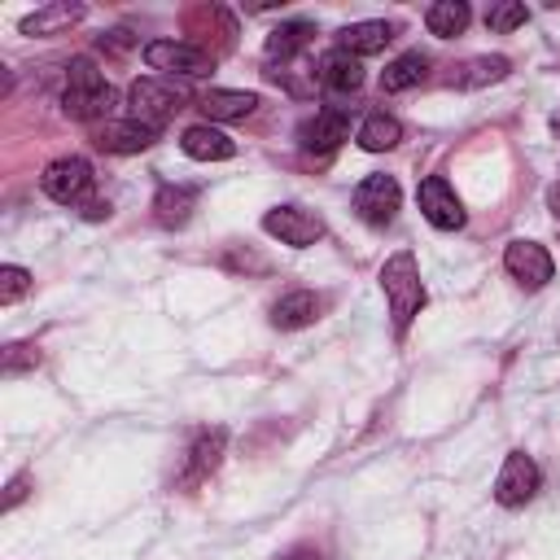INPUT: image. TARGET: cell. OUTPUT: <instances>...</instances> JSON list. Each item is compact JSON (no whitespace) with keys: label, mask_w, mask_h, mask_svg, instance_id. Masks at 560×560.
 Returning <instances> with one entry per match:
<instances>
[{"label":"cell","mask_w":560,"mask_h":560,"mask_svg":"<svg viewBox=\"0 0 560 560\" xmlns=\"http://www.w3.org/2000/svg\"><path fill=\"white\" fill-rule=\"evenodd\" d=\"M109 105H114V88L101 74V66L92 57H70L61 79V114L74 122H96L109 114Z\"/></svg>","instance_id":"1"},{"label":"cell","mask_w":560,"mask_h":560,"mask_svg":"<svg viewBox=\"0 0 560 560\" xmlns=\"http://www.w3.org/2000/svg\"><path fill=\"white\" fill-rule=\"evenodd\" d=\"M381 293L389 302V319H394V337H402L411 328V319L420 315L424 306V284H420V267H416V254L398 249L385 258L381 267Z\"/></svg>","instance_id":"2"},{"label":"cell","mask_w":560,"mask_h":560,"mask_svg":"<svg viewBox=\"0 0 560 560\" xmlns=\"http://www.w3.org/2000/svg\"><path fill=\"white\" fill-rule=\"evenodd\" d=\"M184 101H188V92L175 88L171 79H136L127 88V118L162 131V122H171L184 109Z\"/></svg>","instance_id":"3"},{"label":"cell","mask_w":560,"mask_h":560,"mask_svg":"<svg viewBox=\"0 0 560 560\" xmlns=\"http://www.w3.org/2000/svg\"><path fill=\"white\" fill-rule=\"evenodd\" d=\"M144 66L162 74H179V79H206L214 74V52H206L192 39H153L144 44Z\"/></svg>","instance_id":"4"},{"label":"cell","mask_w":560,"mask_h":560,"mask_svg":"<svg viewBox=\"0 0 560 560\" xmlns=\"http://www.w3.org/2000/svg\"><path fill=\"white\" fill-rule=\"evenodd\" d=\"M39 188L57 206H83L88 192H92V166H88V158H57V162H48L44 175H39Z\"/></svg>","instance_id":"5"},{"label":"cell","mask_w":560,"mask_h":560,"mask_svg":"<svg viewBox=\"0 0 560 560\" xmlns=\"http://www.w3.org/2000/svg\"><path fill=\"white\" fill-rule=\"evenodd\" d=\"M262 232L267 236H276L280 245H293V249H306V245H315L319 236H324V219L315 214V210H306V206H276V210H267L262 214Z\"/></svg>","instance_id":"6"},{"label":"cell","mask_w":560,"mask_h":560,"mask_svg":"<svg viewBox=\"0 0 560 560\" xmlns=\"http://www.w3.org/2000/svg\"><path fill=\"white\" fill-rule=\"evenodd\" d=\"M538 486H542V472H538L534 455L508 451V459H503V468H499V477H494V499H499L503 508H525V503L538 494Z\"/></svg>","instance_id":"7"},{"label":"cell","mask_w":560,"mask_h":560,"mask_svg":"<svg viewBox=\"0 0 560 560\" xmlns=\"http://www.w3.org/2000/svg\"><path fill=\"white\" fill-rule=\"evenodd\" d=\"M398 206H402V188H398L394 175H368V179H359V188H354V214L363 223L385 228V223H394Z\"/></svg>","instance_id":"8"},{"label":"cell","mask_w":560,"mask_h":560,"mask_svg":"<svg viewBox=\"0 0 560 560\" xmlns=\"http://www.w3.org/2000/svg\"><path fill=\"white\" fill-rule=\"evenodd\" d=\"M416 201H420V214L438 228V232H459L464 228V206L455 197V188L442 179V175H429L420 188H416Z\"/></svg>","instance_id":"9"},{"label":"cell","mask_w":560,"mask_h":560,"mask_svg":"<svg viewBox=\"0 0 560 560\" xmlns=\"http://www.w3.org/2000/svg\"><path fill=\"white\" fill-rule=\"evenodd\" d=\"M503 267H508V276H512L516 284H525V289H542V284L551 280V271H556L551 254H547L538 241H512V245L503 249Z\"/></svg>","instance_id":"10"},{"label":"cell","mask_w":560,"mask_h":560,"mask_svg":"<svg viewBox=\"0 0 560 560\" xmlns=\"http://www.w3.org/2000/svg\"><path fill=\"white\" fill-rule=\"evenodd\" d=\"M346 136H350V114H346L341 105H324V109H315V114L298 127L302 149H315V153H332Z\"/></svg>","instance_id":"11"},{"label":"cell","mask_w":560,"mask_h":560,"mask_svg":"<svg viewBox=\"0 0 560 560\" xmlns=\"http://www.w3.org/2000/svg\"><path fill=\"white\" fill-rule=\"evenodd\" d=\"M153 140H158V127H144L136 118H105L92 131V144L105 153H144Z\"/></svg>","instance_id":"12"},{"label":"cell","mask_w":560,"mask_h":560,"mask_svg":"<svg viewBox=\"0 0 560 560\" xmlns=\"http://www.w3.org/2000/svg\"><path fill=\"white\" fill-rule=\"evenodd\" d=\"M315 83L328 88L332 96H350V92L363 88V61L350 57V52H341V48H328L319 57V66H315Z\"/></svg>","instance_id":"13"},{"label":"cell","mask_w":560,"mask_h":560,"mask_svg":"<svg viewBox=\"0 0 560 560\" xmlns=\"http://www.w3.org/2000/svg\"><path fill=\"white\" fill-rule=\"evenodd\" d=\"M223 446H228V429H201L197 438H192V446H188V464H184V477H179V486H197V481H206L214 468H219V459H223Z\"/></svg>","instance_id":"14"},{"label":"cell","mask_w":560,"mask_h":560,"mask_svg":"<svg viewBox=\"0 0 560 560\" xmlns=\"http://www.w3.org/2000/svg\"><path fill=\"white\" fill-rule=\"evenodd\" d=\"M179 149H184L192 162H228V158L236 153V140L223 136L214 122H192V127H184Z\"/></svg>","instance_id":"15"},{"label":"cell","mask_w":560,"mask_h":560,"mask_svg":"<svg viewBox=\"0 0 560 560\" xmlns=\"http://www.w3.org/2000/svg\"><path fill=\"white\" fill-rule=\"evenodd\" d=\"M324 298L319 293H311V289H293V293H284L276 306H271V324L276 328H284V332H293V328H311L319 315H324Z\"/></svg>","instance_id":"16"},{"label":"cell","mask_w":560,"mask_h":560,"mask_svg":"<svg viewBox=\"0 0 560 560\" xmlns=\"http://www.w3.org/2000/svg\"><path fill=\"white\" fill-rule=\"evenodd\" d=\"M394 39V26L389 22H381V18H368V22H350V26H341L337 31V48L341 52H350V57H368V52H381L385 44Z\"/></svg>","instance_id":"17"},{"label":"cell","mask_w":560,"mask_h":560,"mask_svg":"<svg viewBox=\"0 0 560 560\" xmlns=\"http://www.w3.org/2000/svg\"><path fill=\"white\" fill-rule=\"evenodd\" d=\"M197 109L206 114V122H241L258 109V96L254 92H232V88H210Z\"/></svg>","instance_id":"18"},{"label":"cell","mask_w":560,"mask_h":560,"mask_svg":"<svg viewBox=\"0 0 560 560\" xmlns=\"http://www.w3.org/2000/svg\"><path fill=\"white\" fill-rule=\"evenodd\" d=\"M184 26H188V35H214V52H219V48H232V39H236V18H232L223 4L188 9V13H184Z\"/></svg>","instance_id":"19"},{"label":"cell","mask_w":560,"mask_h":560,"mask_svg":"<svg viewBox=\"0 0 560 560\" xmlns=\"http://www.w3.org/2000/svg\"><path fill=\"white\" fill-rule=\"evenodd\" d=\"M311 35H315V26L311 22H280L271 35H267V44H262V57H267V66H289L298 52H306V44H311Z\"/></svg>","instance_id":"20"},{"label":"cell","mask_w":560,"mask_h":560,"mask_svg":"<svg viewBox=\"0 0 560 560\" xmlns=\"http://www.w3.org/2000/svg\"><path fill=\"white\" fill-rule=\"evenodd\" d=\"M192 206H197V188H188V184H162L158 197H153V219L162 228H184L192 219Z\"/></svg>","instance_id":"21"},{"label":"cell","mask_w":560,"mask_h":560,"mask_svg":"<svg viewBox=\"0 0 560 560\" xmlns=\"http://www.w3.org/2000/svg\"><path fill=\"white\" fill-rule=\"evenodd\" d=\"M83 4H70V0H57V4H44L35 13L22 18V35H57V31H70L74 22H83Z\"/></svg>","instance_id":"22"},{"label":"cell","mask_w":560,"mask_h":560,"mask_svg":"<svg viewBox=\"0 0 560 560\" xmlns=\"http://www.w3.org/2000/svg\"><path fill=\"white\" fill-rule=\"evenodd\" d=\"M468 18H472V9H468L464 0H438V4L424 9V26H429V35H438V39L464 35Z\"/></svg>","instance_id":"23"},{"label":"cell","mask_w":560,"mask_h":560,"mask_svg":"<svg viewBox=\"0 0 560 560\" xmlns=\"http://www.w3.org/2000/svg\"><path fill=\"white\" fill-rule=\"evenodd\" d=\"M424 74H429V57L424 52H402L381 70V92H407V88L424 83Z\"/></svg>","instance_id":"24"},{"label":"cell","mask_w":560,"mask_h":560,"mask_svg":"<svg viewBox=\"0 0 560 560\" xmlns=\"http://www.w3.org/2000/svg\"><path fill=\"white\" fill-rule=\"evenodd\" d=\"M402 140V122L394 118V114H385V109H376V114H368L363 122H359V144L368 149V153H385V149H394Z\"/></svg>","instance_id":"25"},{"label":"cell","mask_w":560,"mask_h":560,"mask_svg":"<svg viewBox=\"0 0 560 560\" xmlns=\"http://www.w3.org/2000/svg\"><path fill=\"white\" fill-rule=\"evenodd\" d=\"M508 70H512L508 57H472V61H464V66L451 74V83H455V88H486V83L508 79Z\"/></svg>","instance_id":"26"},{"label":"cell","mask_w":560,"mask_h":560,"mask_svg":"<svg viewBox=\"0 0 560 560\" xmlns=\"http://www.w3.org/2000/svg\"><path fill=\"white\" fill-rule=\"evenodd\" d=\"M525 22H529V9H525V4H512V0L490 4V9H486V26H490L494 35H508V31L525 26Z\"/></svg>","instance_id":"27"},{"label":"cell","mask_w":560,"mask_h":560,"mask_svg":"<svg viewBox=\"0 0 560 560\" xmlns=\"http://www.w3.org/2000/svg\"><path fill=\"white\" fill-rule=\"evenodd\" d=\"M26 289H31V271H26V267H18V262H4V267H0V302H4V306H13Z\"/></svg>","instance_id":"28"},{"label":"cell","mask_w":560,"mask_h":560,"mask_svg":"<svg viewBox=\"0 0 560 560\" xmlns=\"http://www.w3.org/2000/svg\"><path fill=\"white\" fill-rule=\"evenodd\" d=\"M39 363V350L35 346H26V341H13V346H4V376H18L22 368H35Z\"/></svg>","instance_id":"29"},{"label":"cell","mask_w":560,"mask_h":560,"mask_svg":"<svg viewBox=\"0 0 560 560\" xmlns=\"http://www.w3.org/2000/svg\"><path fill=\"white\" fill-rule=\"evenodd\" d=\"M26 490H31V477H26V472H18V477L4 486V503H0V508H4V512H13V508L26 499Z\"/></svg>","instance_id":"30"},{"label":"cell","mask_w":560,"mask_h":560,"mask_svg":"<svg viewBox=\"0 0 560 560\" xmlns=\"http://www.w3.org/2000/svg\"><path fill=\"white\" fill-rule=\"evenodd\" d=\"M101 48H109V52H127V48H131V35H127V31H109V35H101Z\"/></svg>","instance_id":"31"},{"label":"cell","mask_w":560,"mask_h":560,"mask_svg":"<svg viewBox=\"0 0 560 560\" xmlns=\"http://www.w3.org/2000/svg\"><path fill=\"white\" fill-rule=\"evenodd\" d=\"M284 560H328V556H324L319 547H293V551H289Z\"/></svg>","instance_id":"32"},{"label":"cell","mask_w":560,"mask_h":560,"mask_svg":"<svg viewBox=\"0 0 560 560\" xmlns=\"http://www.w3.org/2000/svg\"><path fill=\"white\" fill-rule=\"evenodd\" d=\"M547 210H551V219L560 223V179L551 184V192H547Z\"/></svg>","instance_id":"33"},{"label":"cell","mask_w":560,"mask_h":560,"mask_svg":"<svg viewBox=\"0 0 560 560\" xmlns=\"http://www.w3.org/2000/svg\"><path fill=\"white\" fill-rule=\"evenodd\" d=\"M551 131H556V140H560V114H556V118H551Z\"/></svg>","instance_id":"34"}]
</instances>
